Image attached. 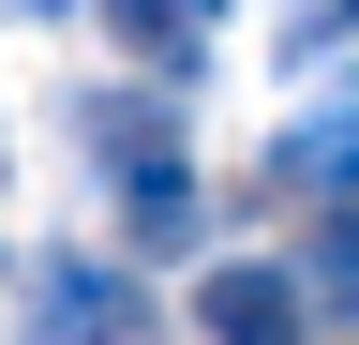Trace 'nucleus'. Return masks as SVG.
I'll list each match as a JSON object with an SVG mask.
<instances>
[]
</instances>
